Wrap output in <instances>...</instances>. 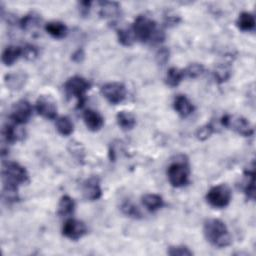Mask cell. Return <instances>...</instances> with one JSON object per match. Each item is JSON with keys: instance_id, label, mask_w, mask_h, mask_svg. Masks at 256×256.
I'll list each match as a JSON object with an SVG mask.
<instances>
[{"instance_id": "d590c367", "label": "cell", "mask_w": 256, "mask_h": 256, "mask_svg": "<svg viewBox=\"0 0 256 256\" xmlns=\"http://www.w3.org/2000/svg\"><path fill=\"white\" fill-rule=\"evenodd\" d=\"M22 51H23V57L27 60H34L38 56V49L31 44H27L23 46Z\"/></svg>"}, {"instance_id": "ab89813d", "label": "cell", "mask_w": 256, "mask_h": 256, "mask_svg": "<svg viewBox=\"0 0 256 256\" xmlns=\"http://www.w3.org/2000/svg\"><path fill=\"white\" fill-rule=\"evenodd\" d=\"M180 22V18L179 16H175V15H172V16H168L165 20V24L167 26H174V25H177L178 23Z\"/></svg>"}, {"instance_id": "4dcf8cb0", "label": "cell", "mask_w": 256, "mask_h": 256, "mask_svg": "<svg viewBox=\"0 0 256 256\" xmlns=\"http://www.w3.org/2000/svg\"><path fill=\"white\" fill-rule=\"evenodd\" d=\"M205 71V68L200 63H191L185 69H183L185 78H197L201 76Z\"/></svg>"}, {"instance_id": "74e56055", "label": "cell", "mask_w": 256, "mask_h": 256, "mask_svg": "<svg viewBox=\"0 0 256 256\" xmlns=\"http://www.w3.org/2000/svg\"><path fill=\"white\" fill-rule=\"evenodd\" d=\"M79 4V12L82 16H87L89 14V11L91 9V1H81Z\"/></svg>"}, {"instance_id": "e0dca14e", "label": "cell", "mask_w": 256, "mask_h": 256, "mask_svg": "<svg viewBox=\"0 0 256 256\" xmlns=\"http://www.w3.org/2000/svg\"><path fill=\"white\" fill-rule=\"evenodd\" d=\"M5 85L11 90H20L27 82V75L22 71L8 73L4 77Z\"/></svg>"}, {"instance_id": "8d00e7d4", "label": "cell", "mask_w": 256, "mask_h": 256, "mask_svg": "<svg viewBox=\"0 0 256 256\" xmlns=\"http://www.w3.org/2000/svg\"><path fill=\"white\" fill-rule=\"evenodd\" d=\"M169 49L166 47H161L156 53V61L160 65H164L169 60Z\"/></svg>"}, {"instance_id": "ba28073f", "label": "cell", "mask_w": 256, "mask_h": 256, "mask_svg": "<svg viewBox=\"0 0 256 256\" xmlns=\"http://www.w3.org/2000/svg\"><path fill=\"white\" fill-rule=\"evenodd\" d=\"M102 96L112 105H117L123 102L126 98L127 90L123 83L121 82H108L101 86Z\"/></svg>"}, {"instance_id": "d6986e66", "label": "cell", "mask_w": 256, "mask_h": 256, "mask_svg": "<svg viewBox=\"0 0 256 256\" xmlns=\"http://www.w3.org/2000/svg\"><path fill=\"white\" fill-rule=\"evenodd\" d=\"M243 191L246 197L250 200L255 199V170L254 165L248 168L244 174V182H243Z\"/></svg>"}, {"instance_id": "8fae6325", "label": "cell", "mask_w": 256, "mask_h": 256, "mask_svg": "<svg viewBox=\"0 0 256 256\" xmlns=\"http://www.w3.org/2000/svg\"><path fill=\"white\" fill-rule=\"evenodd\" d=\"M35 109L37 113L46 119H56L57 105L55 100L49 95H40L36 100Z\"/></svg>"}, {"instance_id": "ffe728a7", "label": "cell", "mask_w": 256, "mask_h": 256, "mask_svg": "<svg viewBox=\"0 0 256 256\" xmlns=\"http://www.w3.org/2000/svg\"><path fill=\"white\" fill-rule=\"evenodd\" d=\"M142 204L148 211L155 212L164 206V200L159 194L147 193L142 196Z\"/></svg>"}, {"instance_id": "5b68a950", "label": "cell", "mask_w": 256, "mask_h": 256, "mask_svg": "<svg viewBox=\"0 0 256 256\" xmlns=\"http://www.w3.org/2000/svg\"><path fill=\"white\" fill-rule=\"evenodd\" d=\"M90 83L81 76H72L64 84V91L68 97L77 100V107L81 108L86 99V93L90 89Z\"/></svg>"}, {"instance_id": "d6a6232c", "label": "cell", "mask_w": 256, "mask_h": 256, "mask_svg": "<svg viewBox=\"0 0 256 256\" xmlns=\"http://www.w3.org/2000/svg\"><path fill=\"white\" fill-rule=\"evenodd\" d=\"M215 131V126L212 123H207L201 127H199L195 133L196 138L200 141H204L208 139Z\"/></svg>"}, {"instance_id": "4316f807", "label": "cell", "mask_w": 256, "mask_h": 256, "mask_svg": "<svg viewBox=\"0 0 256 256\" xmlns=\"http://www.w3.org/2000/svg\"><path fill=\"white\" fill-rule=\"evenodd\" d=\"M120 210L125 216L129 218H132V219L142 218V213L140 209L130 200H124L120 205Z\"/></svg>"}, {"instance_id": "f1b7e54d", "label": "cell", "mask_w": 256, "mask_h": 256, "mask_svg": "<svg viewBox=\"0 0 256 256\" xmlns=\"http://www.w3.org/2000/svg\"><path fill=\"white\" fill-rule=\"evenodd\" d=\"M213 76L215 81L219 84L226 82L231 77V68L229 64H218L213 71Z\"/></svg>"}, {"instance_id": "8992f818", "label": "cell", "mask_w": 256, "mask_h": 256, "mask_svg": "<svg viewBox=\"0 0 256 256\" xmlns=\"http://www.w3.org/2000/svg\"><path fill=\"white\" fill-rule=\"evenodd\" d=\"M232 198L230 188L226 184H218L211 187L206 193L207 203L214 208H225L229 205Z\"/></svg>"}, {"instance_id": "603a6c76", "label": "cell", "mask_w": 256, "mask_h": 256, "mask_svg": "<svg viewBox=\"0 0 256 256\" xmlns=\"http://www.w3.org/2000/svg\"><path fill=\"white\" fill-rule=\"evenodd\" d=\"M116 121L118 126L124 131L132 130L136 125L135 116L128 111H119L116 115Z\"/></svg>"}, {"instance_id": "83f0119b", "label": "cell", "mask_w": 256, "mask_h": 256, "mask_svg": "<svg viewBox=\"0 0 256 256\" xmlns=\"http://www.w3.org/2000/svg\"><path fill=\"white\" fill-rule=\"evenodd\" d=\"M185 78L183 69H179L176 67H171L168 69V72L166 74V84L170 87H176L178 86L181 81Z\"/></svg>"}, {"instance_id": "7402d4cb", "label": "cell", "mask_w": 256, "mask_h": 256, "mask_svg": "<svg viewBox=\"0 0 256 256\" xmlns=\"http://www.w3.org/2000/svg\"><path fill=\"white\" fill-rule=\"evenodd\" d=\"M255 18L250 12H241L236 20V25L239 30L243 32H250L255 29Z\"/></svg>"}, {"instance_id": "484cf974", "label": "cell", "mask_w": 256, "mask_h": 256, "mask_svg": "<svg viewBox=\"0 0 256 256\" xmlns=\"http://www.w3.org/2000/svg\"><path fill=\"white\" fill-rule=\"evenodd\" d=\"M56 129L62 136H69L74 131V125L71 119L67 116H60L56 118Z\"/></svg>"}, {"instance_id": "7c38bea8", "label": "cell", "mask_w": 256, "mask_h": 256, "mask_svg": "<svg viewBox=\"0 0 256 256\" xmlns=\"http://www.w3.org/2000/svg\"><path fill=\"white\" fill-rule=\"evenodd\" d=\"M82 194L86 200L96 201L102 196L100 181L97 177H89L82 184Z\"/></svg>"}, {"instance_id": "f546056e", "label": "cell", "mask_w": 256, "mask_h": 256, "mask_svg": "<svg viewBox=\"0 0 256 256\" xmlns=\"http://www.w3.org/2000/svg\"><path fill=\"white\" fill-rule=\"evenodd\" d=\"M117 39L123 46L130 47L135 42V36L131 28H120L117 30Z\"/></svg>"}, {"instance_id": "836d02e7", "label": "cell", "mask_w": 256, "mask_h": 256, "mask_svg": "<svg viewBox=\"0 0 256 256\" xmlns=\"http://www.w3.org/2000/svg\"><path fill=\"white\" fill-rule=\"evenodd\" d=\"M167 254L171 256H191L193 255V252L187 246L174 245L168 248Z\"/></svg>"}, {"instance_id": "9c48e42d", "label": "cell", "mask_w": 256, "mask_h": 256, "mask_svg": "<svg viewBox=\"0 0 256 256\" xmlns=\"http://www.w3.org/2000/svg\"><path fill=\"white\" fill-rule=\"evenodd\" d=\"M32 112H33V108L28 101L19 100L15 102L12 106L10 119L12 122L18 125H23L30 120L32 116Z\"/></svg>"}, {"instance_id": "ac0fdd59", "label": "cell", "mask_w": 256, "mask_h": 256, "mask_svg": "<svg viewBox=\"0 0 256 256\" xmlns=\"http://www.w3.org/2000/svg\"><path fill=\"white\" fill-rule=\"evenodd\" d=\"M20 57H23L22 47L16 46V45H9L3 50L1 60L5 66H11Z\"/></svg>"}, {"instance_id": "5bb4252c", "label": "cell", "mask_w": 256, "mask_h": 256, "mask_svg": "<svg viewBox=\"0 0 256 256\" xmlns=\"http://www.w3.org/2000/svg\"><path fill=\"white\" fill-rule=\"evenodd\" d=\"M99 4V15L108 20H115L121 14V7L117 2L101 1Z\"/></svg>"}, {"instance_id": "7a4b0ae2", "label": "cell", "mask_w": 256, "mask_h": 256, "mask_svg": "<svg viewBox=\"0 0 256 256\" xmlns=\"http://www.w3.org/2000/svg\"><path fill=\"white\" fill-rule=\"evenodd\" d=\"M203 233L206 240L217 248L228 247L232 243V238L226 224L216 218L208 219L204 222Z\"/></svg>"}, {"instance_id": "2e32d148", "label": "cell", "mask_w": 256, "mask_h": 256, "mask_svg": "<svg viewBox=\"0 0 256 256\" xmlns=\"http://www.w3.org/2000/svg\"><path fill=\"white\" fill-rule=\"evenodd\" d=\"M83 120L88 130L92 132L99 131L104 125V119L97 111L87 109L83 113Z\"/></svg>"}, {"instance_id": "30bf717a", "label": "cell", "mask_w": 256, "mask_h": 256, "mask_svg": "<svg viewBox=\"0 0 256 256\" xmlns=\"http://www.w3.org/2000/svg\"><path fill=\"white\" fill-rule=\"evenodd\" d=\"M86 233H87V226L85 225V223L75 218L67 219L62 226L63 236L73 241H77L81 239Z\"/></svg>"}, {"instance_id": "52a82bcc", "label": "cell", "mask_w": 256, "mask_h": 256, "mask_svg": "<svg viewBox=\"0 0 256 256\" xmlns=\"http://www.w3.org/2000/svg\"><path fill=\"white\" fill-rule=\"evenodd\" d=\"M221 124L244 137H250L254 133L251 123L242 116L226 114L221 118Z\"/></svg>"}, {"instance_id": "44dd1931", "label": "cell", "mask_w": 256, "mask_h": 256, "mask_svg": "<svg viewBox=\"0 0 256 256\" xmlns=\"http://www.w3.org/2000/svg\"><path fill=\"white\" fill-rule=\"evenodd\" d=\"M45 31L55 39H62L64 38L67 33L68 29L67 26L60 21H50L45 24Z\"/></svg>"}, {"instance_id": "d4e9b609", "label": "cell", "mask_w": 256, "mask_h": 256, "mask_svg": "<svg viewBox=\"0 0 256 256\" xmlns=\"http://www.w3.org/2000/svg\"><path fill=\"white\" fill-rule=\"evenodd\" d=\"M41 17L36 13H29L19 20V26L22 30H31L39 27Z\"/></svg>"}, {"instance_id": "cb8c5ba5", "label": "cell", "mask_w": 256, "mask_h": 256, "mask_svg": "<svg viewBox=\"0 0 256 256\" xmlns=\"http://www.w3.org/2000/svg\"><path fill=\"white\" fill-rule=\"evenodd\" d=\"M75 202L69 195H63L57 206V214L61 217H67L74 213Z\"/></svg>"}, {"instance_id": "277c9868", "label": "cell", "mask_w": 256, "mask_h": 256, "mask_svg": "<svg viewBox=\"0 0 256 256\" xmlns=\"http://www.w3.org/2000/svg\"><path fill=\"white\" fill-rule=\"evenodd\" d=\"M190 168L187 160L178 159L173 161L167 168V178L171 186L181 188L189 183Z\"/></svg>"}, {"instance_id": "9a60e30c", "label": "cell", "mask_w": 256, "mask_h": 256, "mask_svg": "<svg viewBox=\"0 0 256 256\" xmlns=\"http://www.w3.org/2000/svg\"><path fill=\"white\" fill-rule=\"evenodd\" d=\"M173 108L176 113L183 118L190 116L194 111V105L192 102L187 98V96L182 94H179L174 98Z\"/></svg>"}, {"instance_id": "6da1fadb", "label": "cell", "mask_w": 256, "mask_h": 256, "mask_svg": "<svg viewBox=\"0 0 256 256\" xmlns=\"http://www.w3.org/2000/svg\"><path fill=\"white\" fill-rule=\"evenodd\" d=\"M131 29L135 39L142 43H159L165 38L164 32L158 29L156 22L146 15H138Z\"/></svg>"}, {"instance_id": "f35d334b", "label": "cell", "mask_w": 256, "mask_h": 256, "mask_svg": "<svg viewBox=\"0 0 256 256\" xmlns=\"http://www.w3.org/2000/svg\"><path fill=\"white\" fill-rule=\"evenodd\" d=\"M84 56H85V54H84L83 49H82V48H79V49H77L76 51H74V53L72 54V60H73L74 62L79 63V62H82V60L84 59Z\"/></svg>"}, {"instance_id": "e575fe53", "label": "cell", "mask_w": 256, "mask_h": 256, "mask_svg": "<svg viewBox=\"0 0 256 256\" xmlns=\"http://www.w3.org/2000/svg\"><path fill=\"white\" fill-rule=\"evenodd\" d=\"M69 151L76 160L82 161L84 159V150L81 146V143L71 142L69 144Z\"/></svg>"}, {"instance_id": "3957f363", "label": "cell", "mask_w": 256, "mask_h": 256, "mask_svg": "<svg viewBox=\"0 0 256 256\" xmlns=\"http://www.w3.org/2000/svg\"><path fill=\"white\" fill-rule=\"evenodd\" d=\"M29 181V175L25 167L17 162H6L2 168V183L3 185H10L19 187Z\"/></svg>"}, {"instance_id": "1f68e13d", "label": "cell", "mask_w": 256, "mask_h": 256, "mask_svg": "<svg viewBox=\"0 0 256 256\" xmlns=\"http://www.w3.org/2000/svg\"><path fill=\"white\" fill-rule=\"evenodd\" d=\"M2 197L8 203L17 202L19 200L18 187H14V186H10V185H3Z\"/></svg>"}, {"instance_id": "4fadbf2b", "label": "cell", "mask_w": 256, "mask_h": 256, "mask_svg": "<svg viewBox=\"0 0 256 256\" xmlns=\"http://www.w3.org/2000/svg\"><path fill=\"white\" fill-rule=\"evenodd\" d=\"M21 125H18L14 122L7 123L3 129H2V135L6 143H15L17 141H20L24 138L25 132L22 128H20Z\"/></svg>"}]
</instances>
